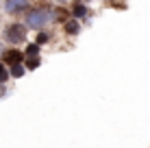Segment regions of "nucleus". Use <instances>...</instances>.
I'll use <instances>...</instances> for the list:
<instances>
[{"label": "nucleus", "instance_id": "nucleus-1", "mask_svg": "<svg viewBox=\"0 0 150 148\" xmlns=\"http://www.w3.org/2000/svg\"><path fill=\"white\" fill-rule=\"evenodd\" d=\"M4 39L11 44H20L26 39V28L22 26V24H9L7 30H4Z\"/></svg>", "mask_w": 150, "mask_h": 148}, {"label": "nucleus", "instance_id": "nucleus-2", "mask_svg": "<svg viewBox=\"0 0 150 148\" xmlns=\"http://www.w3.org/2000/svg\"><path fill=\"white\" fill-rule=\"evenodd\" d=\"M48 11H44V9H35V11H28L26 13V24L28 26H33V28H39V26H44L46 22H48Z\"/></svg>", "mask_w": 150, "mask_h": 148}, {"label": "nucleus", "instance_id": "nucleus-3", "mask_svg": "<svg viewBox=\"0 0 150 148\" xmlns=\"http://www.w3.org/2000/svg\"><path fill=\"white\" fill-rule=\"evenodd\" d=\"M22 9H26V0H7V11H22Z\"/></svg>", "mask_w": 150, "mask_h": 148}, {"label": "nucleus", "instance_id": "nucleus-4", "mask_svg": "<svg viewBox=\"0 0 150 148\" xmlns=\"http://www.w3.org/2000/svg\"><path fill=\"white\" fill-rule=\"evenodd\" d=\"M20 59H22V52H18V50L4 52V61H7V63H20Z\"/></svg>", "mask_w": 150, "mask_h": 148}, {"label": "nucleus", "instance_id": "nucleus-5", "mask_svg": "<svg viewBox=\"0 0 150 148\" xmlns=\"http://www.w3.org/2000/svg\"><path fill=\"white\" fill-rule=\"evenodd\" d=\"M65 33H68V35L79 33V20H70V22L65 24Z\"/></svg>", "mask_w": 150, "mask_h": 148}, {"label": "nucleus", "instance_id": "nucleus-6", "mask_svg": "<svg viewBox=\"0 0 150 148\" xmlns=\"http://www.w3.org/2000/svg\"><path fill=\"white\" fill-rule=\"evenodd\" d=\"M11 74H13V76H22V74H24V68H22L20 63H15L13 68H11Z\"/></svg>", "mask_w": 150, "mask_h": 148}, {"label": "nucleus", "instance_id": "nucleus-7", "mask_svg": "<svg viewBox=\"0 0 150 148\" xmlns=\"http://www.w3.org/2000/svg\"><path fill=\"white\" fill-rule=\"evenodd\" d=\"M7 79H9V72H7V68H4V65L0 63V83H4Z\"/></svg>", "mask_w": 150, "mask_h": 148}, {"label": "nucleus", "instance_id": "nucleus-8", "mask_svg": "<svg viewBox=\"0 0 150 148\" xmlns=\"http://www.w3.org/2000/svg\"><path fill=\"white\" fill-rule=\"evenodd\" d=\"M48 42V33H39L37 35V44H46Z\"/></svg>", "mask_w": 150, "mask_h": 148}, {"label": "nucleus", "instance_id": "nucleus-9", "mask_svg": "<svg viewBox=\"0 0 150 148\" xmlns=\"http://www.w3.org/2000/svg\"><path fill=\"white\" fill-rule=\"evenodd\" d=\"M74 13L76 15H83V13H85V7H83V4H74Z\"/></svg>", "mask_w": 150, "mask_h": 148}, {"label": "nucleus", "instance_id": "nucleus-10", "mask_svg": "<svg viewBox=\"0 0 150 148\" xmlns=\"http://www.w3.org/2000/svg\"><path fill=\"white\" fill-rule=\"evenodd\" d=\"M28 55H37V46H28Z\"/></svg>", "mask_w": 150, "mask_h": 148}, {"label": "nucleus", "instance_id": "nucleus-11", "mask_svg": "<svg viewBox=\"0 0 150 148\" xmlns=\"http://www.w3.org/2000/svg\"><path fill=\"white\" fill-rule=\"evenodd\" d=\"M37 63H39L37 59H30V61H28V68H35V65H37Z\"/></svg>", "mask_w": 150, "mask_h": 148}, {"label": "nucleus", "instance_id": "nucleus-12", "mask_svg": "<svg viewBox=\"0 0 150 148\" xmlns=\"http://www.w3.org/2000/svg\"><path fill=\"white\" fill-rule=\"evenodd\" d=\"M4 94V87H2V85H0V96H2Z\"/></svg>", "mask_w": 150, "mask_h": 148}, {"label": "nucleus", "instance_id": "nucleus-13", "mask_svg": "<svg viewBox=\"0 0 150 148\" xmlns=\"http://www.w3.org/2000/svg\"><path fill=\"white\" fill-rule=\"evenodd\" d=\"M59 2H63V0H59Z\"/></svg>", "mask_w": 150, "mask_h": 148}]
</instances>
